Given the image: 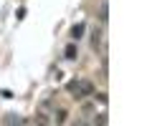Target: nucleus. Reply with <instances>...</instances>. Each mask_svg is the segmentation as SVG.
I'll list each match as a JSON object with an SVG mask.
<instances>
[{"instance_id":"39448f33","label":"nucleus","mask_w":152,"mask_h":126,"mask_svg":"<svg viewBox=\"0 0 152 126\" xmlns=\"http://www.w3.org/2000/svg\"><path fill=\"white\" fill-rule=\"evenodd\" d=\"M99 20H102V23H107V20H109V5H107V0H104L102 8H99Z\"/></svg>"},{"instance_id":"f03ea898","label":"nucleus","mask_w":152,"mask_h":126,"mask_svg":"<svg viewBox=\"0 0 152 126\" xmlns=\"http://www.w3.org/2000/svg\"><path fill=\"white\" fill-rule=\"evenodd\" d=\"M84 30H86V25H84V23H76V25L71 28V40H79L84 35Z\"/></svg>"},{"instance_id":"f257e3e1","label":"nucleus","mask_w":152,"mask_h":126,"mask_svg":"<svg viewBox=\"0 0 152 126\" xmlns=\"http://www.w3.org/2000/svg\"><path fill=\"white\" fill-rule=\"evenodd\" d=\"M71 93H74V99H89V96H94V83L91 81H74V88H71Z\"/></svg>"},{"instance_id":"6e6552de","label":"nucleus","mask_w":152,"mask_h":126,"mask_svg":"<svg viewBox=\"0 0 152 126\" xmlns=\"http://www.w3.org/2000/svg\"><path fill=\"white\" fill-rule=\"evenodd\" d=\"M64 121H66V111H64V109H61V111H58V114H56V124H64Z\"/></svg>"},{"instance_id":"0eeeda50","label":"nucleus","mask_w":152,"mask_h":126,"mask_svg":"<svg viewBox=\"0 0 152 126\" xmlns=\"http://www.w3.org/2000/svg\"><path fill=\"white\" fill-rule=\"evenodd\" d=\"M94 124H107V114H96L94 116Z\"/></svg>"},{"instance_id":"20e7f679","label":"nucleus","mask_w":152,"mask_h":126,"mask_svg":"<svg viewBox=\"0 0 152 126\" xmlns=\"http://www.w3.org/2000/svg\"><path fill=\"white\" fill-rule=\"evenodd\" d=\"M3 124H26V119L18 116V114H8L5 119H3Z\"/></svg>"},{"instance_id":"423d86ee","label":"nucleus","mask_w":152,"mask_h":126,"mask_svg":"<svg viewBox=\"0 0 152 126\" xmlns=\"http://www.w3.org/2000/svg\"><path fill=\"white\" fill-rule=\"evenodd\" d=\"M99 43H102V30H94V38H91V45H94V48H99Z\"/></svg>"},{"instance_id":"1a4fd4ad","label":"nucleus","mask_w":152,"mask_h":126,"mask_svg":"<svg viewBox=\"0 0 152 126\" xmlns=\"http://www.w3.org/2000/svg\"><path fill=\"white\" fill-rule=\"evenodd\" d=\"M94 99H96L99 104H107V93H96V96H94Z\"/></svg>"},{"instance_id":"7ed1b4c3","label":"nucleus","mask_w":152,"mask_h":126,"mask_svg":"<svg viewBox=\"0 0 152 126\" xmlns=\"http://www.w3.org/2000/svg\"><path fill=\"white\" fill-rule=\"evenodd\" d=\"M76 55H79V48H76V43H69V45H66V50H64V58L76 60Z\"/></svg>"}]
</instances>
